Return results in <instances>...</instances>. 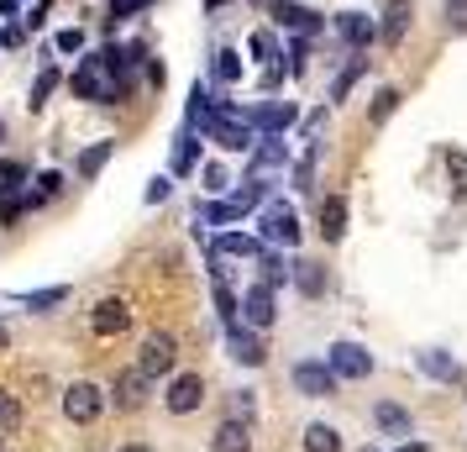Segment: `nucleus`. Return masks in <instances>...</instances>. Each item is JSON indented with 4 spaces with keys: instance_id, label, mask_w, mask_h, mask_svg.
<instances>
[{
    "instance_id": "nucleus-14",
    "label": "nucleus",
    "mask_w": 467,
    "mask_h": 452,
    "mask_svg": "<svg viewBox=\"0 0 467 452\" xmlns=\"http://www.w3.org/2000/svg\"><path fill=\"white\" fill-rule=\"evenodd\" d=\"M337 26H341V37H347L352 47H368L373 37H379V22H368V16H358V11H347Z\"/></svg>"
},
{
    "instance_id": "nucleus-18",
    "label": "nucleus",
    "mask_w": 467,
    "mask_h": 452,
    "mask_svg": "<svg viewBox=\"0 0 467 452\" xmlns=\"http://www.w3.org/2000/svg\"><path fill=\"white\" fill-rule=\"evenodd\" d=\"M247 121H257V127L278 131V127H289V121H295V110H289V106H263V110H253Z\"/></svg>"
},
{
    "instance_id": "nucleus-4",
    "label": "nucleus",
    "mask_w": 467,
    "mask_h": 452,
    "mask_svg": "<svg viewBox=\"0 0 467 452\" xmlns=\"http://www.w3.org/2000/svg\"><path fill=\"white\" fill-rule=\"evenodd\" d=\"M148 373L142 368H121L116 373V384H110V400H116V410H142L148 405Z\"/></svg>"
},
{
    "instance_id": "nucleus-27",
    "label": "nucleus",
    "mask_w": 467,
    "mask_h": 452,
    "mask_svg": "<svg viewBox=\"0 0 467 452\" xmlns=\"http://www.w3.org/2000/svg\"><path fill=\"white\" fill-rule=\"evenodd\" d=\"M53 85H58V68H43V74H37V85H32V106H43L47 95H53Z\"/></svg>"
},
{
    "instance_id": "nucleus-34",
    "label": "nucleus",
    "mask_w": 467,
    "mask_h": 452,
    "mask_svg": "<svg viewBox=\"0 0 467 452\" xmlns=\"http://www.w3.org/2000/svg\"><path fill=\"white\" fill-rule=\"evenodd\" d=\"M194 163V137H179V152H173V169L184 173Z\"/></svg>"
},
{
    "instance_id": "nucleus-19",
    "label": "nucleus",
    "mask_w": 467,
    "mask_h": 452,
    "mask_svg": "<svg viewBox=\"0 0 467 452\" xmlns=\"http://www.w3.org/2000/svg\"><path fill=\"white\" fill-rule=\"evenodd\" d=\"M295 284L305 295H320L326 289V274H320V263H295Z\"/></svg>"
},
{
    "instance_id": "nucleus-47",
    "label": "nucleus",
    "mask_w": 467,
    "mask_h": 452,
    "mask_svg": "<svg viewBox=\"0 0 467 452\" xmlns=\"http://www.w3.org/2000/svg\"><path fill=\"white\" fill-rule=\"evenodd\" d=\"M205 5H221V0H205Z\"/></svg>"
},
{
    "instance_id": "nucleus-36",
    "label": "nucleus",
    "mask_w": 467,
    "mask_h": 452,
    "mask_svg": "<svg viewBox=\"0 0 467 452\" xmlns=\"http://www.w3.org/2000/svg\"><path fill=\"white\" fill-rule=\"evenodd\" d=\"M58 47H64V53H79V47H85V32H79V26L58 32Z\"/></svg>"
},
{
    "instance_id": "nucleus-20",
    "label": "nucleus",
    "mask_w": 467,
    "mask_h": 452,
    "mask_svg": "<svg viewBox=\"0 0 467 452\" xmlns=\"http://www.w3.org/2000/svg\"><path fill=\"white\" fill-rule=\"evenodd\" d=\"M373 421H379L383 431H394V436H404V431H410V415H404L400 405H379V410H373Z\"/></svg>"
},
{
    "instance_id": "nucleus-6",
    "label": "nucleus",
    "mask_w": 467,
    "mask_h": 452,
    "mask_svg": "<svg viewBox=\"0 0 467 452\" xmlns=\"http://www.w3.org/2000/svg\"><path fill=\"white\" fill-rule=\"evenodd\" d=\"M89 326H95V337H121V331L131 326L127 300H116V295H110V300H100V305H95V316H89Z\"/></svg>"
},
{
    "instance_id": "nucleus-22",
    "label": "nucleus",
    "mask_w": 467,
    "mask_h": 452,
    "mask_svg": "<svg viewBox=\"0 0 467 452\" xmlns=\"http://www.w3.org/2000/svg\"><path fill=\"white\" fill-rule=\"evenodd\" d=\"M110 148H116V142H95V148L79 158V173H85V179H95V173H100V163L110 158Z\"/></svg>"
},
{
    "instance_id": "nucleus-49",
    "label": "nucleus",
    "mask_w": 467,
    "mask_h": 452,
    "mask_svg": "<svg viewBox=\"0 0 467 452\" xmlns=\"http://www.w3.org/2000/svg\"><path fill=\"white\" fill-rule=\"evenodd\" d=\"M0 137H5V127H0Z\"/></svg>"
},
{
    "instance_id": "nucleus-30",
    "label": "nucleus",
    "mask_w": 467,
    "mask_h": 452,
    "mask_svg": "<svg viewBox=\"0 0 467 452\" xmlns=\"http://www.w3.org/2000/svg\"><path fill=\"white\" fill-rule=\"evenodd\" d=\"M358 74H362V58H352V64H347V74H341L337 85H331V100H341V95L352 89V79H358Z\"/></svg>"
},
{
    "instance_id": "nucleus-41",
    "label": "nucleus",
    "mask_w": 467,
    "mask_h": 452,
    "mask_svg": "<svg viewBox=\"0 0 467 452\" xmlns=\"http://www.w3.org/2000/svg\"><path fill=\"white\" fill-rule=\"evenodd\" d=\"M446 11H451V26H467V0H446Z\"/></svg>"
},
{
    "instance_id": "nucleus-10",
    "label": "nucleus",
    "mask_w": 467,
    "mask_h": 452,
    "mask_svg": "<svg viewBox=\"0 0 467 452\" xmlns=\"http://www.w3.org/2000/svg\"><path fill=\"white\" fill-rule=\"evenodd\" d=\"M242 310H247V321L263 331V326H274V289L268 284H253L247 289V300H242Z\"/></svg>"
},
{
    "instance_id": "nucleus-43",
    "label": "nucleus",
    "mask_w": 467,
    "mask_h": 452,
    "mask_svg": "<svg viewBox=\"0 0 467 452\" xmlns=\"http://www.w3.org/2000/svg\"><path fill=\"white\" fill-rule=\"evenodd\" d=\"M137 5H148V0H116V5H110V16H127V11H137Z\"/></svg>"
},
{
    "instance_id": "nucleus-48",
    "label": "nucleus",
    "mask_w": 467,
    "mask_h": 452,
    "mask_svg": "<svg viewBox=\"0 0 467 452\" xmlns=\"http://www.w3.org/2000/svg\"><path fill=\"white\" fill-rule=\"evenodd\" d=\"M362 452H379V447H362Z\"/></svg>"
},
{
    "instance_id": "nucleus-28",
    "label": "nucleus",
    "mask_w": 467,
    "mask_h": 452,
    "mask_svg": "<svg viewBox=\"0 0 467 452\" xmlns=\"http://www.w3.org/2000/svg\"><path fill=\"white\" fill-rule=\"evenodd\" d=\"M22 179H26L22 163H0V194H11L16 184H22Z\"/></svg>"
},
{
    "instance_id": "nucleus-45",
    "label": "nucleus",
    "mask_w": 467,
    "mask_h": 452,
    "mask_svg": "<svg viewBox=\"0 0 467 452\" xmlns=\"http://www.w3.org/2000/svg\"><path fill=\"white\" fill-rule=\"evenodd\" d=\"M5 342H11V337H5V326H0V347H5Z\"/></svg>"
},
{
    "instance_id": "nucleus-9",
    "label": "nucleus",
    "mask_w": 467,
    "mask_h": 452,
    "mask_svg": "<svg viewBox=\"0 0 467 452\" xmlns=\"http://www.w3.org/2000/svg\"><path fill=\"white\" fill-rule=\"evenodd\" d=\"M410 16H415V5L410 0H389V11H383V26H379V37L389 47L404 43V32H410Z\"/></svg>"
},
{
    "instance_id": "nucleus-13",
    "label": "nucleus",
    "mask_w": 467,
    "mask_h": 452,
    "mask_svg": "<svg viewBox=\"0 0 467 452\" xmlns=\"http://www.w3.org/2000/svg\"><path fill=\"white\" fill-rule=\"evenodd\" d=\"M341 232H347V200H337V194H331V200H320V237L337 242Z\"/></svg>"
},
{
    "instance_id": "nucleus-31",
    "label": "nucleus",
    "mask_w": 467,
    "mask_h": 452,
    "mask_svg": "<svg viewBox=\"0 0 467 452\" xmlns=\"http://www.w3.org/2000/svg\"><path fill=\"white\" fill-rule=\"evenodd\" d=\"M58 190H64V179H58V173H43V179H37V194H32V205H37V200H53Z\"/></svg>"
},
{
    "instance_id": "nucleus-17",
    "label": "nucleus",
    "mask_w": 467,
    "mask_h": 452,
    "mask_svg": "<svg viewBox=\"0 0 467 452\" xmlns=\"http://www.w3.org/2000/svg\"><path fill=\"white\" fill-rule=\"evenodd\" d=\"M394 106H400V89H379V95H373V106H368V121L383 127V121L394 116Z\"/></svg>"
},
{
    "instance_id": "nucleus-11",
    "label": "nucleus",
    "mask_w": 467,
    "mask_h": 452,
    "mask_svg": "<svg viewBox=\"0 0 467 452\" xmlns=\"http://www.w3.org/2000/svg\"><path fill=\"white\" fill-rule=\"evenodd\" d=\"M211 452H253V431H247V421H226V426L211 436Z\"/></svg>"
},
{
    "instance_id": "nucleus-25",
    "label": "nucleus",
    "mask_w": 467,
    "mask_h": 452,
    "mask_svg": "<svg viewBox=\"0 0 467 452\" xmlns=\"http://www.w3.org/2000/svg\"><path fill=\"white\" fill-rule=\"evenodd\" d=\"M284 279H295V268H284V258H263V284L274 289V284H284Z\"/></svg>"
},
{
    "instance_id": "nucleus-46",
    "label": "nucleus",
    "mask_w": 467,
    "mask_h": 452,
    "mask_svg": "<svg viewBox=\"0 0 467 452\" xmlns=\"http://www.w3.org/2000/svg\"><path fill=\"white\" fill-rule=\"evenodd\" d=\"M127 452H148V447H127Z\"/></svg>"
},
{
    "instance_id": "nucleus-44",
    "label": "nucleus",
    "mask_w": 467,
    "mask_h": 452,
    "mask_svg": "<svg viewBox=\"0 0 467 452\" xmlns=\"http://www.w3.org/2000/svg\"><path fill=\"white\" fill-rule=\"evenodd\" d=\"M400 452H425V442H404V447Z\"/></svg>"
},
{
    "instance_id": "nucleus-39",
    "label": "nucleus",
    "mask_w": 467,
    "mask_h": 452,
    "mask_svg": "<svg viewBox=\"0 0 467 452\" xmlns=\"http://www.w3.org/2000/svg\"><path fill=\"white\" fill-rule=\"evenodd\" d=\"M257 163H263V169H268V163H284V148H278V142H263V152H257Z\"/></svg>"
},
{
    "instance_id": "nucleus-3",
    "label": "nucleus",
    "mask_w": 467,
    "mask_h": 452,
    "mask_svg": "<svg viewBox=\"0 0 467 452\" xmlns=\"http://www.w3.org/2000/svg\"><path fill=\"white\" fill-rule=\"evenodd\" d=\"M295 389L310 400H331L337 394V368L331 363H295Z\"/></svg>"
},
{
    "instance_id": "nucleus-33",
    "label": "nucleus",
    "mask_w": 467,
    "mask_h": 452,
    "mask_svg": "<svg viewBox=\"0 0 467 452\" xmlns=\"http://www.w3.org/2000/svg\"><path fill=\"white\" fill-rule=\"evenodd\" d=\"M200 215H205V221H236V205H211V200H205V205H200Z\"/></svg>"
},
{
    "instance_id": "nucleus-7",
    "label": "nucleus",
    "mask_w": 467,
    "mask_h": 452,
    "mask_svg": "<svg viewBox=\"0 0 467 452\" xmlns=\"http://www.w3.org/2000/svg\"><path fill=\"white\" fill-rule=\"evenodd\" d=\"M331 368H337L341 379H368V373H373V358H368L358 342H337L331 347Z\"/></svg>"
},
{
    "instance_id": "nucleus-40",
    "label": "nucleus",
    "mask_w": 467,
    "mask_h": 452,
    "mask_svg": "<svg viewBox=\"0 0 467 452\" xmlns=\"http://www.w3.org/2000/svg\"><path fill=\"white\" fill-rule=\"evenodd\" d=\"M215 305H221V316H226V321L236 316V300H232V289H215Z\"/></svg>"
},
{
    "instance_id": "nucleus-24",
    "label": "nucleus",
    "mask_w": 467,
    "mask_h": 452,
    "mask_svg": "<svg viewBox=\"0 0 467 452\" xmlns=\"http://www.w3.org/2000/svg\"><path fill=\"white\" fill-rule=\"evenodd\" d=\"M16 426H22V405L0 389V431H16Z\"/></svg>"
},
{
    "instance_id": "nucleus-12",
    "label": "nucleus",
    "mask_w": 467,
    "mask_h": 452,
    "mask_svg": "<svg viewBox=\"0 0 467 452\" xmlns=\"http://www.w3.org/2000/svg\"><path fill=\"white\" fill-rule=\"evenodd\" d=\"M268 5H274V16L284 26H299V32H316L320 26V16L310 11V5H295V0H268Z\"/></svg>"
},
{
    "instance_id": "nucleus-37",
    "label": "nucleus",
    "mask_w": 467,
    "mask_h": 452,
    "mask_svg": "<svg viewBox=\"0 0 467 452\" xmlns=\"http://www.w3.org/2000/svg\"><path fill=\"white\" fill-rule=\"evenodd\" d=\"M446 163H451V173H457V194H462L467 190V158H462V152H451Z\"/></svg>"
},
{
    "instance_id": "nucleus-16",
    "label": "nucleus",
    "mask_w": 467,
    "mask_h": 452,
    "mask_svg": "<svg viewBox=\"0 0 467 452\" xmlns=\"http://www.w3.org/2000/svg\"><path fill=\"white\" fill-rule=\"evenodd\" d=\"M305 452H341L337 426H326V421H316V426H305Z\"/></svg>"
},
{
    "instance_id": "nucleus-8",
    "label": "nucleus",
    "mask_w": 467,
    "mask_h": 452,
    "mask_svg": "<svg viewBox=\"0 0 467 452\" xmlns=\"http://www.w3.org/2000/svg\"><path fill=\"white\" fill-rule=\"evenodd\" d=\"M263 237H274V242H299L295 205H284V200H274V205H268V215H263Z\"/></svg>"
},
{
    "instance_id": "nucleus-2",
    "label": "nucleus",
    "mask_w": 467,
    "mask_h": 452,
    "mask_svg": "<svg viewBox=\"0 0 467 452\" xmlns=\"http://www.w3.org/2000/svg\"><path fill=\"white\" fill-rule=\"evenodd\" d=\"M173 358H179V342H173L169 331H152L148 342H142V358H137V368L148 373V379H163L173 368Z\"/></svg>"
},
{
    "instance_id": "nucleus-26",
    "label": "nucleus",
    "mask_w": 467,
    "mask_h": 452,
    "mask_svg": "<svg viewBox=\"0 0 467 452\" xmlns=\"http://www.w3.org/2000/svg\"><path fill=\"white\" fill-rule=\"evenodd\" d=\"M68 289H37V295H22V305H32V310H47V305H64Z\"/></svg>"
},
{
    "instance_id": "nucleus-21",
    "label": "nucleus",
    "mask_w": 467,
    "mask_h": 452,
    "mask_svg": "<svg viewBox=\"0 0 467 452\" xmlns=\"http://www.w3.org/2000/svg\"><path fill=\"white\" fill-rule=\"evenodd\" d=\"M420 368L431 373V379H451V373H457V363H451L446 352H436V347H431V352H420Z\"/></svg>"
},
{
    "instance_id": "nucleus-32",
    "label": "nucleus",
    "mask_w": 467,
    "mask_h": 452,
    "mask_svg": "<svg viewBox=\"0 0 467 452\" xmlns=\"http://www.w3.org/2000/svg\"><path fill=\"white\" fill-rule=\"evenodd\" d=\"M232 421H253V394H247V389L232 394Z\"/></svg>"
},
{
    "instance_id": "nucleus-29",
    "label": "nucleus",
    "mask_w": 467,
    "mask_h": 452,
    "mask_svg": "<svg viewBox=\"0 0 467 452\" xmlns=\"http://www.w3.org/2000/svg\"><path fill=\"white\" fill-rule=\"evenodd\" d=\"M215 247H221V253H242V258H247V253H257V242L253 237H236V232H232V237H221Z\"/></svg>"
},
{
    "instance_id": "nucleus-23",
    "label": "nucleus",
    "mask_w": 467,
    "mask_h": 452,
    "mask_svg": "<svg viewBox=\"0 0 467 452\" xmlns=\"http://www.w3.org/2000/svg\"><path fill=\"white\" fill-rule=\"evenodd\" d=\"M263 194H268V184H263V179H247V184H242V190H236V211H247V205H257V200H263Z\"/></svg>"
},
{
    "instance_id": "nucleus-5",
    "label": "nucleus",
    "mask_w": 467,
    "mask_h": 452,
    "mask_svg": "<svg viewBox=\"0 0 467 452\" xmlns=\"http://www.w3.org/2000/svg\"><path fill=\"white\" fill-rule=\"evenodd\" d=\"M163 400H169L173 415H190V410H200V400H205V379H200V373H179Z\"/></svg>"
},
{
    "instance_id": "nucleus-35",
    "label": "nucleus",
    "mask_w": 467,
    "mask_h": 452,
    "mask_svg": "<svg viewBox=\"0 0 467 452\" xmlns=\"http://www.w3.org/2000/svg\"><path fill=\"white\" fill-rule=\"evenodd\" d=\"M215 74H221V79H236V74H242L236 53H215Z\"/></svg>"
},
{
    "instance_id": "nucleus-15",
    "label": "nucleus",
    "mask_w": 467,
    "mask_h": 452,
    "mask_svg": "<svg viewBox=\"0 0 467 452\" xmlns=\"http://www.w3.org/2000/svg\"><path fill=\"white\" fill-rule=\"evenodd\" d=\"M232 358H236V363H263V358H268V347H263V342H257V337H253V331H242V326H232Z\"/></svg>"
},
{
    "instance_id": "nucleus-42",
    "label": "nucleus",
    "mask_w": 467,
    "mask_h": 452,
    "mask_svg": "<svg viewBox=\"0 0 467 452\" xmlns=\"http://www.w3.org/2000/svg\"><path fill=\"white\" fill-rule=\"evenodd\" d=\"M163 194H169V179H152V184H148V200H152V205H158Z\"/></svg>"
},
{
    "instance_id": "nucleus-1",
    "label": "nucleus",
    "mask_w": 467,
    "mask_h": 452,
    "mask_svg": "<svg viewBox=\"0 0 467 452\" xmlns=\"http://www.w3.org/2000/svg\"><path fill=\"white\" fill-rule=\"evenodd\" d=\"M100 410H106V394L89 384V379H79V384H68V389H64V415L74 421V426H89Z\"/></svg>"
},
{
    "instance_id": "nucleus-38",
    "label": "nucleus",
    "mask_w": 467,
    "mask_h": 452,
    "mask_svg": "<svg viewBox=\"0 0 467 452\" xmlns=\"http://www.w3.org/2000/svg\"><path fill=\"white\" fill-rule=\"evenodd\" d=\"M253 53L257 58H274V37L268 32H253Z\"/></svg>"
}]
</instances>
